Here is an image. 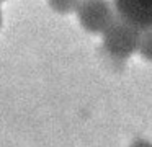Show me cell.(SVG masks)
I'll return each instance as SVG.
<instances>
[{
    "instance_id": "cell-1",
    "label": "cell",
    "mask_w": 152,
    "mask_h": 147,
    "mask_svg": "<svg viewBox=\"0 0 152 147\" xmlns=\"http://www.w3.org/2000/svg\"><path fill=\"white\" fill-rule=\"evenodd\" d=\"M139 38L141 29L116 16V20L103 33V48L111 57L128 59L137 52Z\"/></svg>"
},
{
    "instance_id": "cell-2",
    "label": "cell",
    "mask_w": 152,
    "mask_h": 147,
    "mask_svg": "<svg viewBox=\"0 0 152 147\" xmlns=\"http://www.w3.org/2000/svg\"><path fill=\"white\" fill-rule=\"evenodd\" d=\"M75 12L80 26L92 34H103L116 20L115 8L108 0H80Z\"/></svg>"
},
{
    "instance_id": "cell-3",
    "label": "cell",
    "mask_w": 152,
    "mask_h": 147,
    "mask_svg": "<svg viewBox=\"0 0 152 147\" xmlns=\"http://www.w3.org/2000/svg\"><path fill=\"white\" fill-rule=\"evenodd\" d=\"M113 8L119 20L141 31L152 28V0H113Z\"/></svg>"
},
{
    "instance_id": "cell-4",
    "label": "cell",
    "mask_w": 152,
    "mask_h": 147,
    "mask_svg": "<svg viewBox=\"0 0 152 147\" xmlns=\"http://www.w3.org/2000/svg\"><path fill=\"white\" fill-rule=\"evenodd\" d=\"M137 52L141 54L142 59H145V61H151V62H152V28L142 29V31H141Z\"/></svg>"
},
{
    "instance_id": "cell-5",
    "label": "cell",
    "mask_w": 152,
    "mask_h": 147,
    "mask_svg": "<svg viewBox=\"0 0 152 147\" xmlns=\"http://www.w3.org/2000/svg\"><path fill=\"white\" fill-rule=\"evenodd\" d=\"M51 8L57 13H72L77 10L80 0H48Z\"/></svg>"
},
{
    "instance_id": "cell-6",
    "label": "cell",
    "mask_w": 152,
    "mask_h": 147,
    "mask_svg": "<svg viewBox=\"0 0 152 147\" xmlns=\"http://www.w3.org/2000/svg\"><path fill=\"white\" fill-rule=\"evenodd\" d=\"M131 147H152V144L149 140H144V139H137L131 144Z\"/></svg>"
},
{
    "instance_id": "cell-7",
    "label": "cell",
    "mask_w": 152,
    "mask_h": 147,
    "mask_svg": "<svg viewBox=\"0 0 152 147\" xmlns=\"http://www.w3.org/2000/svg\"><path fill=\"white\" fill-rule=\"evenodd\" d=\"M0 26H2V10H0Z\"/></svg>"
},
{
    "instance_id": "cell-8",
    "label": "cell",
    "mask_w": 152,
    "mask_h": 147,
    "mask_svg": "<svg viewBox=\"0 0 152 147\" xmlns=\"http://www.w3.org/2000/svg\"><path fill=\"white\" fill-rule=\"evenodd\" d=\"M0 2H4V0H0Z\"/></svg>"
}]
</instances>
